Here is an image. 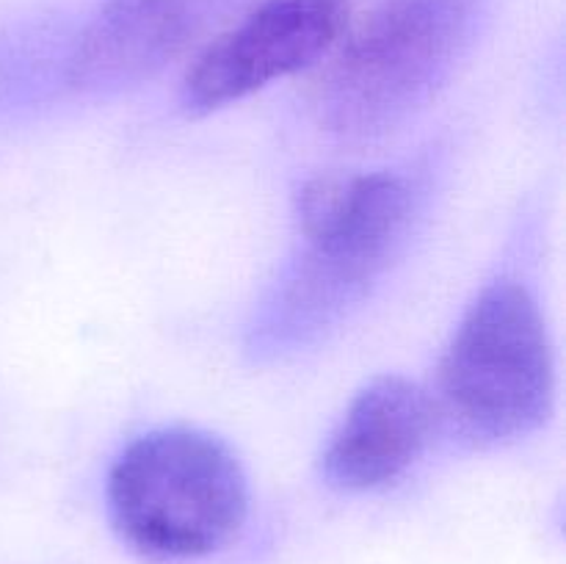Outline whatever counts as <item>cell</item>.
I'll use <instances>...</instances> for the list:
<instances>
[{"label": "cell", "instance_id": "cell-1", "mask_svg": "<svg viewBox=\"0 0 566 564\" xmlns=\"http://www.w3.org/2000/svg\"><path fill=\"white\" fill-rule=\"evenodd\" d=\"M423 210L401 171H332L296 194L298 249L247 326L254 363L310 352L340 330L403 258Z\"/></svg>", "mask_w": 566, "mask_h": 564}, {"label": "cell", "instance_id": "cell-8", "mask_svg": "<svg viewBox=\"0 0 566 564\" xmlns=\"http://www.w3.org/2000/svg\"><path fill=\"white\" fill-rule=\"evenodd\" d=\"M340 3H346V0H340Z\"/></svg>", "mask_w": 566, "mask_h": 564}, {"label": "cell", "instance_id": "cell-6", "mask_svg": "<svg viewBox=\"0 0 566 564\" xmlns=\"http://www.w3.org/2000/svg\"><path fill=\"white\" fill-rule=\"evenodd\" d=\"M247 0H103L77 33L66 81L83 94H119L213 39Z\"/></svg>", "mask_w": 566, "mask_h": 564}, {"label": "cell", "instance_id": "cell-7", "mask_svg": "<svg viewBox=\"0 0 566 564\" xmlns=\"http://www.w3.org/2000/svg\"><path fill=\"white\" fill-rule=\"evenodd\" d=\"M431 396L407 376H376L352 398L321 453V476L340 492H374L401 481L429 442Z\"/></svg>", "mask_w": 566, "mask_h": 564}, {"label": "cell", "instance_id": "cell-2", "mask_svg": "<svg viewBox=\"0 0 566 564\" xmlns=\"http://www.w3.org/2000/svg\"><path fill=\"white\" fill-rule=\"evenodd\" d=\"M492 11L495 0H381L315 75V122L346 142L396 133L453 81Z\"/></svg>", "mask_w": 566, "mask_h": 564}, {"label": "cell", "instance_id": "cell-5", "mask_svg": "<svg viewBox=\"0 0 566 564\" xmlns=\"http://www.w3.org/2000/svg\"><path fill=\"white\" fill-rule=\"evenodd\" d=\"M346 33L340 0H263L216 33L186 72L180 108L205 116L318 64Z\"/></svg>", "mask_w": 566, "mask_h": 564}, {"label": "cell", "instance_id": "cell-3", "mask_svg": "<svg viewBox=\"0 0 566 564\" xmlns=\"http://www.w3.org/2000/svg\"><path fill=\"white\" fill-rule=\"evenodd\" d=\"M556 401V359L528 285L497 276L459 321L431 396L437 429L470 448H497L539 431Z\"/></svg>", "mask_w": 566, "mask_h": 564}, {"label": "cell", "instance_id": "cell-4", "mask_svg": "<svg viewBox=\"0 0 566 564\" xmlns=\"http://www.w3.org/2000/svg\"><path fill=\"white\" fill-rule=\"evenodd\" d=\"M108 518L119 540L153 562H193L241 534L249 484L224 440L166 426L133 440L111 464Z\"/></svg>", "mask_w": 566, "mask_h": 564}]
</instances>
